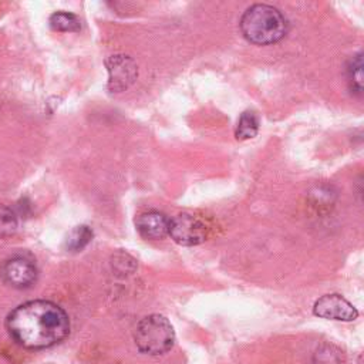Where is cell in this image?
<instances>
[{"instance_id": "7", "label": "cell", "mask_w": 364, "mask_h": 364, "mask_svg": "<svg viewBox=\"0 0 364 364\" xmlns=\"http://www.w3.org/2000/svg\"><path fill=\"white\" fill-rule=\"evenodd\" d=\"M108 68V88L112 92L127 90L136 78V65L128 55H112L107 60Z\"/></svg>"}, {"instance_id": "11", "label": "cell", "mask_w": 364, "mask_h": 364, "mask_svg": "<svg viewBox=\"0 0 364 364\" xmlns=\"http://www.w3.org/2000/svg\"><path fill=\"white\" fill-rule=\"evenodd\" d=\"M344 361L343 351L331 344L320 346L313 355L314 364H344Z\"/></svg>"}, {"instance_id": "6", "label": "cell", "mask_w": 364, "mask_h": 364, "mask_svg": "<svg viewBox=\"0 0 364 364\" xmlns=\"http://www.w3.org/2000/svg\"><path fill=\"white\" fill-rule=\"evenodd\" d=\"M1 276L11 287L26 289L36 282L37 269L30 259L24 256H14L3 263Z\"/></svg>"}, {"instance_id": "8", "label": "cell", "mask_w": 364, "mask_h": 364, "mask_svg": "<svg viewBox=\"0 0 364 364\" xmlns=\"http://www.w3.org/2000/svg\"><path fill=\"white\" fill-rule=\"evenodd\" d=\"M135 225L142 237L155 240L168 235L169 219L159 210H148L136 218Z\"/></svg>"}, {"instance_id": "3", "label": "cell", "mask_w": 364, "mask_h": 364, "mask_svg": "<svg viewBox=\"0 0 364 364\" xmlns=\"http://www.w3.org/2000/svg\"><path fill=\"white\" fill-rule=\"evenodd\" d=\"M134 340L139 351L149 355H159L172 348L175 331L166 317L151 314L136 324Z\"/></svg>"}, {"instance_id": "2", "label": "cell", "mask_w": 364, "mask_h": 364, "mask_svg": "<svg viewBox=\"0 0 364 364\" xmlns=\"http://www.w3.org/2000/svg\"><path fill=\"white\" fill-rule=\"evenodd\" d=\"M240 30L246 40L266 46L280 41L289 30L282 11L269 4H253L240 17Z\"/></svg>"}, {"instance_id": "12", "label": "cell", "mask_w": 364, "mask_h": 364, "mask_svg": "<svg viewBox=\"0 0 364 364\" xmlns=\"http://www.w3.org/2000/svg\"><path fill=\"white\" fill-rule=\"evenodd\" d=\"M347 78L351 91L361 94L363 91V58L361 53L353 55L347 65Z\"/></svg>"}, {"instance_id": "14", "label": "cell", "mask_w": 364, "mask_h": 364, "mask_svg": "<svg viewBox=\"0 0 364 364\" xmlns=\"http://www.w3.org/2000/svg\"><path fill=\"white\" fill-rule=\"evenodd\" d=\"M18 219L11 208L0 205V237H10L17 232Z\"/></svg>"}, {"instance_id": "5", "label": "cell", "mask_w": 364, "mask_h": 364, "mask_svg": "<svg viewBox=\"0 0 364 364\" xmlns=\"http://www.w3.org/2000/svg\"><path fill=\"white\" fill-rule=\"evenodd\" d=\"M313 313L321 318L338 320V321H353L357 318V309L340 294H326L316 300L313 306Z\"/></svg>"}, {"instance_id": "1", "label": "cell", "mask_w": 364, "mask_h": 364, "mask_svg": "<svg viewBox=\"0 0 364 364\" xmlns=\"http://www.w3.org/2000/svg\"><path fill=\"white\" fill-rule=\"evenodd\" d=\"M10 336L26 348H47L64 340L70 331L67 313L48 300H31L7 317Z\"/></svg>"}, {"instance_id": "10", "label": "cell", "mask_w": 364, "mask_h": 364, "mask_svg": "<svg viewBox=\"0 0 364 364\" xmlns=\"http://www.w3.org/2000/svg\"><path fill=\"white\" fill-rule=\"evenodd\" d=\"M50 26L55 31H78L81 28L80 18L67 11H55L50 16Z\"/></svg>"}, {"instance_id": "4", "label": "cell", "mask_w": 364, "mask_h": 364, "mask_svg": "<svg viewBox=\"0 0 364 364\" xmlns=\"http://www.w3.org/2000/svg\"><path fill=\"white\" fill-rule=\"evenodd\" d=\"M209 228L203 219L191 213H179L169 220L168 235L182 246H196L206 240Z\"/></svg>"}, {"instance_id": "9", "label": "cell", "mask_w": 364, "mask_h": 364, "mask_svg": "<svg viewBox=\"0 0 364 364\" xmlns=\"http://www.w3.org/2000/svg\"><path fill=\"white\" fill-rule=\"evenodd\" d=\"M257 129H259L257 114L255 111H245L240 114L235 135L237 139H250L257 134Z\"/></svg>"}, {"instance_id": "13", "label": "cell", "mask_w": 364, "mask_h": 364, "mask_svg": "<svg viewBox=\"0 0 364 364\" xmlns=\"http://www.w3.org/2000/svg\"><path fill=\"white\" fill-rule=\"evenodd\" d=\"M91 239H92V232L88 226H77L67 236L65 245L68 250L78 252L84 249L91 242Z\"/></svg>"}]
</instances>
